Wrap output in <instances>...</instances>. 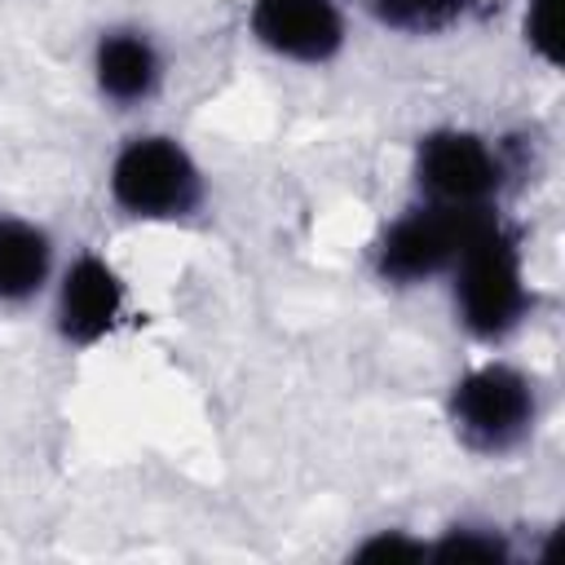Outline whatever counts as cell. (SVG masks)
Wrapping results in <instances>:
<instances>
[{"mask_svg":"<svg viewBox=\"0 0 565 565\" xmlns=\"http://www.w3.org/2000/svg\"><path fill=\"white\" fill-rule=\"evenodd\" d=\"M455 331L477 349H508L539 309V291L530 278L525 234L508 216V207L490 212L472 238L463 243L459 260L441 278Z\"/></svg>","mask_w":565,"mask_h":565,"instance_id":"6da1fadb","label":"cell"},{"mask_svg":"<svg viewBox=\"0 0 565 565\" xmlns=\"http://www.w3.org/2000/svg\"><path fill=\"white\" fill-rule=\"evenodd\" d=\"M547 415L543 380L499 349L468 362L459 375H450L441 393V419L450 441L486 463H503L534 446Z\"/></svg>","mask_w":565,"mask_h":565,"instance_id":"3957f363","label":"cell"},{"mask_svg":"<svg viewBox=\"0 0 565 565\" xmlns=\"http://www.w3.org/2000/svg\"><path fill=\"white\" fill-rule=\"evenodd\" d=\"M525 177H530L525 141L477 124H433L411 141V159H406L411 199L459 212L508 207V199Z\"/></svg>","mask_w":565,"mask_h":565,"instance_id":"7a4b0ae2","label":"cell"},{"mask_svg":"<svg viewBox=\"0 0 565 565\" xmlns=\"http://www.w3.org/2000/svg\"><path fill=\"white\" fill-rule=\"evenodd\" d=\"M499 212V207H494ZM490 212H459L437 207L424 199H411L402 212H393L366 243V274L384 291H424L441 287L450 265L459 260L463 243Z\"/></svg>","mask_w":565,"mask_h":565,"instance_id":"5b68a950","label":"cell"},{"mask_svg":"<svg viewBox=\"0 0 565 565\" xmlns=\"http://www.w3.org/2000/svg\"><path fill=\"white\" fill-rule=\"evenodd\" d=\"M243 31L265 57L300 71L335 66L353 35L344 0H247Z\"/></svg>","mask_w":565,"mask_h":565,"instance_id":"ba28073f","label":"cell"},{"mask_svg":"<svg viewBox=\"0 0 565 565\" xmlns=\"http://www.w3.org/2000/svg\"><path fill=\"white\" fill-rule=\"evenodd\" d=\"M62 256L66 252L49 221L18 207H0V313L40 309Z\"/></svg>","mask_w":565,"mask_h":565,"instance_id":"9c48e42d","label":"cell"},{"mask_svg":"<svg viewBox=\"0 0 565 565\" xmlns=\"http://www.w3.org/2000/svg\"><path fill=\"white\" fill-rule=\"evenodd\" d=\"M88 88L110 115L150 110L172 79V53L163 35L141 18H110L88 40Z\"/></svg>","mask_w":565,"mask_h":565,"instance_id":"52a82bcc","label":"cell"},{"mask_svg":"<svg viewBox=\"0 0 565 565\" xmlns=\"http://www.w3.org/2000/svg\"><path fill=\"white\" fill-rule=\"evenodd\" d=\"M516 40H521V49L543 71H561V57H565L561 0H521V9H516Z\"/></svg>","mask_w":565,"mask_h":565,"instance_id":"7c38bea8","label":"cell"},{"mask_svg":"<svg viewBox=\"0 0 565 565\" xmlns=\"http://www.w3.org/2000/svg\"><path fill=\"white\" fill-rule=\"evenodd\" d=\"M362 4L371 22L397 40H441L477 13V0H362Z\"/></svg>","mask_w":565,"mask_h":565,"instance_id":"8fae6325","label":"cell"},{"mask_svg":"<svg viewBox=\"0 0 565 565\" xmlns=\"http://www.w3.org/2000/svg\"><path fill=\"white\" fill-rule=\"evenodd\" d=\"M424 561H472V565H516L521 547L508 525L490 516H455L441 530L428 534V556Z\"/></svg>","mask_w":565,"mask_h":565,"instance_id":"30bf717a","label":"cell"},{"mask_svg":"<svg viewBox=\"0 0 565 565\" xmlns=\"http://www.w3.org/2000/svg\"><path fill=\"white\" fill-rule=\"evenodd\" d=\"M44 322L49 335L66 349V353H93L106 340L119 335V327L132 313V287L124 278V269L97 252V247H75L62 256L57 278L44 296Z\"/></svg>","mask_w":565,"mask_h":565,"instance_id":"8992f818","label":"cell"},{"mask_svg":"<svg viewBox=\"0 0 565 565\" xmlns=\"http://www.w3.org/2000/svg\"><path fill=\"white\" fill-rule=\"evenodd\" d=\"M106 203L128 225H199L212 207V177L185 137L132 128L102 168Z\"/></svg>","mask_w":565,"mask_h":565,"instance_id":"277c9868","label":"cell"},{"mask_svg":"<svg viewBox=\"0 0 565 565\" xmlns=\"http://www.w3.org/2000/svg\"><path fill=\"white\" fill-rule=\"evenodd\" d=\"M349 556H358V561H424L428 534H415L406 525H380L366 539H358L349 547Z\"/></svg>","mask_w":565,"mask_h":565,"instance_id":"4fadbf2b","label":"cell"}]
</instances>
